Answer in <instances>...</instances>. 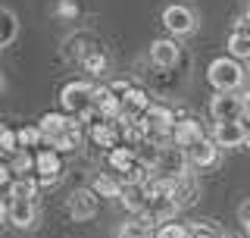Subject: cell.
<instances>
[{
    "label": "cell",
    "instance_id": "obj_1",
    "mask_svg": "<svg viewBox=\"0 0 250 238\" xmlns=\"http://www.w3.org/2000/svg\"><path fill=\"white\" fill-rule=\"evenodd\" d=\"M38 129L44 135V144L66 154V150H78L82 144V119L69 113H44Z\"/></svg>",
    "mask_w": 250,
    "mask_h": 238
},
{
    "label": "cell",
    "instance_id": "obj_2",
    "mask_svg": "<svg viewBox=\"0 0 250 238\" xmlns=\"http://www.w3.org/2000/svg\"><path fill=\"white\" fill-rule=\"evenodd\" d=\"M207 78L216 88V94H238L241 82H244V69L234 57H216L207 69Z\"/></svg>",
    "mask_w": 250,
    "mask_h": 238
},
{
    "label": "cell",
    "instance_id": "obj_3",
    "mask_svg": "<svg viewBox=\"0 0 250 238\" xmlns=\"http://www.w3.org/2000/svg\"><path fill=\"white\" fill-rule=\"evenodd\" d=\"M94 94H97V85H91V82H69L66 88L60 91L62 113L84 119L94 110Z\"/></svg>",
    "mask_w": 250,
    "mask_h": 238
},
{
    "label": "cell",
    "instance_id": "obj_4",
    "mask_svg": "<svg viewBox=\"0 0 250 238\" xmlns=\"http://www.w3.org/2000/svg\"><path fill=\"white\" fill-rule=\"evenodd\" d=\"M188 166H191V160H188L185 150H182V147H175V144H169V147H163V150H160L153 172H156L160 179L178 182L182 176H188Z\"/></svg>",
    "mask_w": 250,
    "mask_h": 238
},
{
    "label": "cell",
    "instance_id": "obj_5",
    "mask_svg": "<svg viewBox=\"0 0 250 238\" xmlns=\"http://www.w3.org/2000/svg\"><path fill=\"white\" fill-rule=\"evenodd\" d=\"M35 179L41 188H53L62 179V157L53 147H41L35 154Z\"/></svg>",
    "mask_w": 250,
    "mask_h": 238
},
{
    "label": "cell",
    "instance_id": "obj_6",
    "mask_svg": "<svg viewBox=\"0 0 250 238\" xmlns=\"http://www.w3.org/2000/svg\"><path fill=\"white\" fill-rule=\"evenodd\" d=\"M0 213H3L6 226H13V229H35V223H38V207H35V201H16V197L6 194Z\"/></svg>",
    "mask_w": 250,
    "mask_h": 238
},
{
    "label": "cell",
    "instance_id": "obj_7",
    "mask_svg": "<svg viewBox=\"0 0 250 238\" xmlns=\"http://www.w3.org/2000/svg\"><path fill=\"white\" fill-rule=\"evenodd\" d=\"M209 116H213V122H241L244 119V94H213Z\"/></svg>",
    "mask_w": 250,
    "mask_h": 238
},
{
    "label": "cell",
    "instance_id": "obj_8",
    "mask_svg": "<svg viewBox=\"0 0 250 238\" xmlns=\"http://www.w3.org/2000/svg\"><path fill=\"white\" fill-rule=\"evenodd\" d=\"M66 210L69 216L78 219V223H84V219H94L100 210V194L94 191V188H82V191H72L66 201Z\"/></svg>",
    "mask_w": 250,
    "mask_h": 238
},
{
    "label": "cell",
    "instance_id": "obj_9",
    "mask_svg": "<svg viewBox=\"0 0 250 238\" xmlns=\"http://www.w3.org/2000/svg\"><path fill=\"white\" fill-rule=\"evenodd\" d=\"M163 25H166L172 35H191L194 25H197V16H194L191 6L185 3H172L163 10Z\"/></svg>",
    "mask_w": 250,
    "mask_h": 238
},
{
    "label": "cell",
    "instance_id": "obj_10",
    "mask_svg": "<svg viewBox=\"0 0 250 238\" xmlns=\"http://www.w3.org/2000/svg\"><path fill=\"white\" fill-rule=\"evenodd\" d=\"M203 138H207V135H203L200 122H197L194 116H182V119L175 122V132H172V144H175V147L191 150L194 144H200Z\"/></svg>",
    "mask_w": 250,
    "mask_h": 238
},
{
    "label": "cell",
    "instance_id": "obj_11",
    "mask_svg": "<svg viewBox=\"0 0 250 238\" xmlns=\"http://www.w3.org/2000/svg\"><path fill=\"white\" fill-rule=\"evenodd\" d=\"M247 125H244V119L241 122H216L213 125V141L219 147H241V144H247Z\"/></svg>",
    "mask_w": 250,
    "mask_h": 238
},
{
    "label": "cell",
    "instance_id": "obj_12",
    "mask_svg": "<svg viewBox=\"0 0 250 238\" xmlns=\"http://www.w3.org/2000/svg\"><path fill=\"white\" fill-rule=\"evenodd\" d=\"M219 150L222 147H219L213 138H203L200 144H194L191 150H185V154H188V160H191L194 169H216L219 166Z\"/></svg>",
    "mask_w": 250,
    "mask_h": 238
},
{
    "label": "cell",
    "instance_id": "obj_13",
    "mask_svg": "<svg viewBox=\"0 0 250 238\" xmlns=\"http://www.w3.org/2000/svg\"><path fill=\"white\" fill-rule=\"evenodd\" d=\"M178 60H182V47H178L175 41L163 38V41H153L150 44V63H153L156 69H172Z\"/></svg>",
    "mask_w": 250,
    "mask_h": 238
},
{
    "label": "cell",
    "instance_id": "obj_14",
    "mask_svg": "<svg viewBox=\"0 0 250 238\" xmlns=\"http://www.w3.org/2000/svg\"><path fill=\"white\" fill-rule=\"evenodd\" d=\"M150 107H153L150 94L135 85V88H131V91L122 97V119H144V113H147Z\"/></svg>",
    "mask_w": 250,
    "mask_h": 238
},
{
    "label": "cell",
    "instance_id": "obj_15",
    "mask_svg": "<svg viewBox=\"0 0 250 238\" xmlns=\"http://www.w3.org/2000/svg\"><path fill=\"white\" fill-rule=\"evenodd\" d=\"M197 197H200V179L194 176V172H188V176H182L175 185H172V201L178 204V210L191 207Z\"/></svg>",
    "mask_w": 250,
    "mask_h": 238
},
{
    "label": "cell",
    "instance_id": "obj_16",
    "mask_svg": "<svg viewBox=\"0 0 250 238\" xmlns=\"http://www.w3.org/2000/svg\"><path fill=\"white\" fill-rule=\"evenodd\" d=\"M91 135V141L97 147H106V150H116V147H122V135H119V122H97V125H91L88 129Z\"/></svg>",
    "mask_w": 250,
    "mask_h": 238
},
{
    "label": "cell",
    "instance_id": "obj_17",
    "mask_svg": "<svg viewBox=\"0 0 250 238\" xmlns=\"http://www.w3.org/2000/svg\"><path fill=\"white\" fill-rule=\"evenodd\" d=\"M106 163L113 166L119 176H128L131 169H138V166H141V157H138V150H131V147H116V150H109V154H106Z\"/></svg>",
    "mask_w": 250,
    "mask_h": 238
},
{
    "label": "cell",
    "instance_id": "obj_18",
    "mask_svg": "<svg viewBox=\"0 0 250 238\" xmlns=\"http://www.w3.org/2000/svg\"><path fill=\"white\" fill-rule=\"evenodd\" d=\"M229 57L234 60H250V31L234 25V31L229 35Z\"/></svg>",
    "mask_w": 250,
    "mask_h": 238
},
{
    "label": "cell",
    "instance_id": "obj_19",
    "mask_svg": "<svg viewBox=\"0 0 250 238\" xmlns=\"http://www.w3.org/2000/svg\"><path fill=\"white\" fill-rule=\"evenodd\" d=\"M38 188H41V185H38V179H35V176H19L10 188H6V194L16 197V201H35Z\"/></svg>",
    "mask_w": 250,
    "mask_h": 238
},
{
    "label": "cell",
    "instance_id": "obj_20",
    "mask_svg": "<svg viewBox=\"0 0 250 238\" xmlns=\"http://www.w3.org/2000/svg\"><path fill=\"white\" fill-rule=\"evenodd\" d=\"M91 188H94L100 197H119V201H122V194H125L122 179H113V176H106V172H100V176L91 182Z\"/></svg>",
    "mask_w": 250,
    "mask_h": 238
},
{
    "label": "cell",
    "instance_id": "obj_21",
    "mask_svg": "<svg viewBox=\"0 0 250 238\" xmlns=\"http://www.w3.org/2000/svg\"><path fill=\"white\" fill-rule=\"evenodd\" d=\"M153 235H156V229H150L147 223H141V219H125L116 229V238H153Z\"/></svg>",
    "mask_w": 250,
    "mask_h": 238
},
{
    "label": "cell",
    "instance_id": "obj_22",
    "mask_svg": "<svg viewBox=\"0 0 250 238\" xmlns=\"http://www.w3.org/2000/svg\"><path fill=\"white\" fill-rule=\"evenodd\" d=\"M0 47H10L16 41V31H19V22H16V13L10 10V6H3L0 10Z\"/></svg>",
    "mask_w": 250,
    "mask_h": 238
},
{
    "label": "cell",
    "instance_id": "obj_23",
    "mask_svg": "<svg viewBox=\"0 0 250 238\" xmlns=\"http://www.w3.org/2000/svg\"><path fill=\"white\" fill-rule=\"evenodd\" d=\"M16 135H19V150H31L44 144V135L38 125H22V129H16Z\"/></svg>",
    "mask_w": 250,
    "mask_h": 238
},
{
    "label": "cell",
    "instance_id": "obj_24",
    "mask_svg": "<svg viewBox=\"0 0 250 238\" xmlns=\"http://www.w3.org/2000/svg\"><path fill=\"white\" fill-rule=\"evenodd\" d=\"M10 166L16 169V176H28V172L35 169V154H31V150H16L10 157Z\"/></svg>",
    "mask_w": 250,
    "mask_h": 238
},
{
    "label": "cell",
    "instance_id": "obj_25",
    "mask_svg": "<svg viewBox=\"0 0 250 238\" xmlns=\"http://www.w3.org/2000/svg\"><path fill=\"white\" fill-rule=\"evenodd\" d=\"M153 238H194V229L188 223H166V226L156 229Z\"/></svg>",
    "mask_w": 250,
    "mask_h": 238
},
{
    "label": "cell",
    "instance_id": "obj_26",
    "mask_svg": "<svg viewBox=\"0 0 250 238\" xmlns=\"http://www.w3.org/2000/svg\"><path fill=\"white\" fill-rule=\"evenodd\" d=\"M0 147H3V157H6V160H10L16 150H19V135H16V129H10V125L3 129V135H0Z\"/></svg>",
    "mask_w": 250,
    "mask_h": 238
},
{
    "label": "cell",
    "instance_id": "obj_27",
    "mask_svg": "<svg viewBox=\"0 0 250 238\" xmlns=\"http://www.w3.org/2000/svg\"><path fill=\"white\" fill-rule=\"evenodd\" d=\"M84 69H88V72H104V69H106V57L100 50H91L88 57H84Z\"/></svg>",
    "mask_w": 250,
    "mask_h": 238
},
{
    "label": "cell",
    "instance_id": "obj_28",
    "mask_svg": "<svg viewBox=\"0 0 250 238\" xmlns=\"http://www.w3.org/2000/svg\"><path fill=\"white\" fill-rule=\"evenodd\" d=\"M191 229H194V238H222L213 226H203V223H194Z\"/></svg>",
    "mask_w": 250,
    "mask_h": 238
},
{
    "label": "cell",
    "instance_id": "obj_29",
    "mask_svg": "<svg viewBox=\"0 0 250 238\" xmlns=\"http://www.w3.org/2000/svg\"><path fill=\"white\" fill-rule=\"evenodd\" d=\"M109 88H113V94H116V97H125V94H128L131 88H135V85H131V82H125V78H119V82H113V85H109Z\"/></svg>",
    "mask_w": 250,
    "mask_h": 238
},
{
    "label": "cell",
    "instance_id": "obj_30",
    "mask_svg": "<svg viewBox=\"0 0 250 238\" xmlns=\"http://www.w3.org/2000/svg\"><path fill=\"white\" fill-rule=\"evenodd\" d=\"M238 216H241V223H244V226L250 223V197H247V201L238 207Z\"/></svg>",
    "mask_w": 250,
    "mask_h": 238
},
{
    "label": "cell",
    "instance_id": "obj_31",
    "mask_svg": "<svg viewBox=\"0 0 250 238\" xmlns=\"http://www.w3.org/2000/svg\"><path fill=\"white\" fill-rule=\"evenodd\" d=\"M60 13H66V16H72V13H78V6L72 3V0H66V3L60 6Z\"/></svg>",
    "mask_w": 250,
    "mask_h": 238
},
{
    "label": "cell",
    "instance_id": "obj_32",
    "mask_svg": "<svg viewBox=\"0 0 250 238\" xmlns=\"http://www.w3.org/2000/svg\"><path fill=\"white\" fill-rule=\"evenodd\" d=\"M244 119H247V122H250V91L244 94Z\"/></svg>",
    "mask_w": 250,
    "mask_h": 238
},
{
    "label": "cell",
    "instance_id": "obj_33",
    "mask_svg": "<svg viewBox=\"0 0 250 238\" xmlns=\"http://www.w3.org/2000/svg\"><path fill=\"white\" fill-rule=\"evenodd\" d=\"M238 25H241V28H247V31H250V10H247V16H244V19H241V22H238Z\"/></svg>",
    "mask_w": 250,
    "mask_h": 238
},
{
    "label": "cell",
    "instance_id": "obj_34",
    "mask_svg": "<svg viewBox=\"0 0 250 238\" xmlns=\"http://www.w3.org/2000/svg\"><path fill=\"white\" fill-rule=\"evenodd\" d=\"M247 147H250V132H247Z\"/></svg>",
    "mask_w": 250,
    "mask_h": 238
},
{
    "label": "cell",
    "instance_id": "obj_35",
    "mask_svg": "<svg viewBox=\"0 0 250 238\" xmlns=\"http://www.w3.org/2000/svg\"><path fill=\"white\" fill-rule=\"evenodd\" d=\"M247 10H250V0H247Z\"/></svg>",
    "mask_w": 250,
    "mask_h": 238
},
{
    "label": "cell",
    "instance_id": "obj_36",
    "mask_svg": "<svg viewBox=\"0 0 250 238\" xmlns=\"http://www.w3.org/2000/svg\"><path fill=\"white\" fill-rule=\"evenodd\" d=\"M247 232H250V223H247Z\"/></svg>",
    "mask_w": 250,
    "mask_h": 238
}]
</instances>
